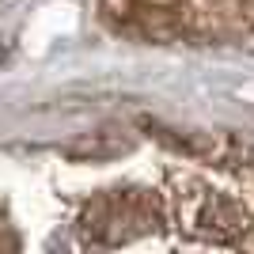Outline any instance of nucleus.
<instances>
[{"label":"nucleus","mask_w":254,"mask_h":254,"mask_svg":"<svg viewBox=\"0 0 254 254\" xmlns=\"http://www.w3.org/2000/svg\"><path fill=\"white\" fill-rule=\"evenodd\" d=\"M190 193H182V224H190L193 232H201L209 243H254L247 235V212L220 190L182 182Z\"/></svg>","instance_id":"f257e3e1"}]
</instances>
